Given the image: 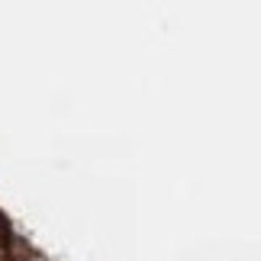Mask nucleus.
Masks as SVG:
<instances>
[{
    "mask_svg": "<svg viewBox=\"0 0 261 261\" xmlns=\"http://www.w3.org/2000/svg\"><path fill=\"white\" fill-rule=\"evenodd\" d=\"M0 261H36L33 242L16 232L4 210H0Z\"/></svg>",
    "mask_w": 261,
    "mask_h": 261,
    "instance_id": "1",
    "label": "nucleus"
}]
</instances>
